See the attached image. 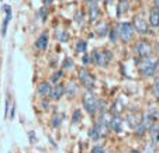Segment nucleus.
I'll return each instance as SVG.
<instances>
[{
    "instance_id": "1",
    "label": "nucleus",
    "mask_w": 159,
    "mask_h": 153,
    "mask_svg": "<svg viewBox=\"0 0 159 153\" xmlns=\"http://www.w3.org/2000/svg\"><path fill=\"white\" fill-rule=\"evenodd\" d=\"M159 59L156 56H147V58H141V62L138 65V69L141 72V75L144 76H152L155 73L156 68H158Z\"/></svg>"
},
{
    "instance_id": "2",
    "label": "nucleus",
    "mask_w": 159,
    "mask_h": 153,
    "mask_svg": "<svg viewBox=\"0 0 159 153\" xmlns=\"http://www.w3.org/2000/svg\"><path fill=\"white\" fill-rule=\"evenodd\" d=\"M92 60L94 65L100 68H104L108 65V62L111 60V52L110 51H93L92 54Z\"/></svg>"
},
{
    "instance_id": "3",
    "label": "nucleus",
    "mask_w": 159,
    "mask_h": 153,
    "mask_svg": "<svg viewBox=\"0 0 159 153\" xmlns=\"http://www.w3.org/2000/svg\"><path fill=\"white\" fill-rule=\"evenodd\" d=\"M83 105H84V110H86L90 115H93L94 112L97 111V108H99L97 98L92 93H86L83 96Z\"/></svg>"
},
{
    "instance_id": "4",
    "label": "nucleus",
    "mask_w": 159,
    "mask_h": 153,
    "mask_svg": "<svg viewBox=\"0 0 159 153\" xmlns=\"http://www.w3.org/2000/svg\"><path fill=\"white\" fill-rule=\"evenodd\" d=\"M78 76H79L80 83L86 87L87 90H92L94 87V79H93V76L90 75L89 70H86L84 68H80V69L78 70Z\"/></svg>"
},
{
    "instance_id": "5",
    "label": "nucleus",
    "mask_w": 159,
    "mask_h": 153,
    "mask_svg": "<svg viewBox=\"0 0 159 153\" xmlns=\"http://www.w3.org/2000/svg\"><path fill=\"white\" fill-rule=\"evenodd\" d=\"M118 34H120V38L123 39L124 42H128L129 39L134 35V27L129 23H120L118 25Z\"/></svg>"
},
{
    "instance_id": "6",
    "label": "nucleus",
    "mask_w": 159,
    "mask_h": 153,
    "mask_svg": "<svg viewBox=\"0 0 159 153\" xmlns=\"http://www.w3.org/2000/svg\"><path fill=\"white\" fill-rule=\"evenodd\" d=\"M134 52L138 55L139 58H147L152 54V46H151L147 41H139V42H137V45H135V48H134Z\"/></svg>"
},
{
    "instance_id": "7",
    "label": "nucleus",
    "mask_w": 159,
    "mask_h": 153,
    "mask_svg": "<svg viewBox=\"0 0 159 153\" xmlns=\"http://www.w3.org/2000/svg\"><path fill=\"white\" fill-rule=\"evenodd\" d=\"M132 27L137 33L139 34H147L148 33V25L145 23V20L141 17V15H135L134 17V23H132Z\"/></svg>"
},
{
    "instance_id": "8",
    "label": "nucleus",
    "mask_w": 159,
    "mask_h": 153,
    "mask_svg": "<svg viewBox=\"0 0 159 153\" xmlns=\"http://www.w3.org/2000/svg\"><path fill=\"white\" fill-rule=\"evenodd\" d=\"M63 93H65V87H63V84H57L54 89H51L49 96H51L52 100H59L61 97L63 96Z\"/></svg>"
},
{
    "instance_id": "9",
    "label": "nucleus",
    "mask_w": 159,
    "mask_h": 153,
    "mask_svg": "<svg viewBox=\"0 0 159 153\" xmlns=\"http://www.w3.org/2000/svg\"><path fill=\"white\" fill-rule=\"evenodd\" d=\"M4 11H6V17H4L3 25H2V35H6L7 24H9V21L11 20V7H10V6H4Z\"/></svg>"
},
{
    "instance_id": "10",
    "label": "nucleus",
    "mask_w": 159,
    "mask_h": 153,
    "mask_svg": "<svg viewBox=\"0 0 159 153\" xmlns=\"http://www.w3.org/2000/svg\"><path fill=\"white\" fill-rule=\"evenodd\" d=\"M110 126L113 128V131L117 133L123 132V120L118 117H114L113 120H110Z\"/></svg>"
},
{
    "instance_id": "11",
    "label": "nucleus",
    "mask_w": 159,
    "mask_h": 153,
    "mask_svg": "<svg viewBox=\"0 0 159 153\" xmlns=\"http://www.w3.org/2000/svg\"><path fill=\"white\" fill-rule=\"evenodd\" d=\"M35 46L39 49V51H44L48 46V35L47 34H42V35L38 37V39L35 41Z\"/></svg>"
},
{
    "instance_id": "12",
    "label": "nucleus",
    "mask_w": 159,
    "mask_h": 153,
    "mask_svg": "<svg viewBox=\"0 0 159 153\" xmlns=\"http://www.w3.org/2000/svg\"><path fill=\"white\" fill-rule=\"evenodd\" d=\"M149 24L152 27H159V10L153 9L149 13Z\"/></svg>"
},
{
    "instance_id": "13",
    "label": "nucleus",
    "mask_w": 159,
    "mask_h": 153,
    "mask_svg": "<svg viewBox=\"0 0 159 153\" xmlns=\"http://www.w3.org/2000/svg\"><path fill=\"white\" fill-rule=\"evenodd\" d=\"M49 93H51V84L48 83V81H44V83H41L38 86V94L39 96H49Z\"/></svg>"
},
{
    "instance_id": "14",
    "label": "nucleus",
    "mask_w": 159,
    "mask_h": 153,
    "mask_svg": "<svg viewBox=\"0 0 159 153\" xmlns=\"http://www.w3.org/2000/svg\"><path fill=\"white\" fill-rule=\"evenodd\" d=\"M99 15H100V10H99V7H97V4H92V6L89 7V18H90V21L94 23V21L99 18Z\"/></svg>"
},
{
    "instance_id": "15",
    "label": "nucleus",
    "mask_w": 159,
    "mask_h": 153,
    "mask_svg": "<svg viewBox=\"0 0 159 153\" xmlns=\"http://www.w3.org/2000/svg\"><path fill=\"white\" fill-rule=\"evenodd\" d=\"M108 25H107V23L106 21H102V23H99V24L96 25V34L99 37H104V35H107L108 34Z\"/></svg>"
},
{
    "instance_id": "16",
    "label": "nucleus",
    "mask_w": 159,
    "mask_h": 153,
    "mask_svg": "<svg viewBox=\"0 0 159 153\" xmlns=\"http://www.w3.org/2000/svg\"><path fill=\"white\" fill-rule=\"evenodd\" d=\"M55 37H57V39L61 42H66L69 39V35H68V33H66L65 30H58L57 33H55Z\"/></svg>"
},
{
    "instance_id": "17",
    "label": "nucleus",
    "mask_w": 159,
    "mask_h": 153,
    "mask_svg": "<svg viewBox=\"0 0 159 153\" xmlns=\"http://www.w3.org/2000/svg\"><path fill=\"white\" fill-rule=\"evenodd\" d=\"M89 135H90V138L93 139V141H97V139H99L100 136H102V135H100L99 128H97V125H96V126H93V128L90 129V131H89Z\"/></svg>"
},
{
    "instance_id": "18",
    "label": "nucleus",
    "mask_w": 159,
    "mask_h": 153,
    "mask_svg": "<svg viewBox=\"0 0 159 153\" xmlns=\"http://www.w3.org/2000/svg\"><path fill=\"white\" fill-rule=\"evenodd\" d=\"M86 48H87V44H86V41H79L78 44H76V51L78 52H80V54H83V52H86Z\"/></svg>"
},
{
    "instance_id": "19",
    "label": "nucleus",
    "mask_w": 159,
    "mask_h": 153,
    "mask_svg": "<svg viewBox=\"0 0 159 153\" xmlns=\"http://www.w3.org/2000/svg\"><path fill=\"white\" fill-rule=\"evenodd\" d=\"M151 138H152V142H158L159 141V128H151Z\"/></svg>"
},
{
    "instance_id": "20",
    "label": "nucleus",
    "mask_w": 159,
    "mask_h": 153,
    "mask_svg": "<svg viewBox=\"0 0 159 153\" xmlns=\"http://www.w3.org/2000/svg\"><path fill=\"white\" fill-rule=\"evenodd\" d=\"M127 4H128V2H127V0H121V3H120L118 10H117V14H121V13L127 11Z\"/></svg>"
},
{
    "instance_id": "21",
    "label": "nucleus",
    "mask_w": 159,
    "mask_h": 153,
    "mask_svg": "<svg viewBox=\"0 0 159 153\" xmlns=\"http://www.w3.org/2000/svg\"><path fill=\"white\" fill-rule=\"evenodd\" d=\"M152 90H153V94H155V96L159 98V77H158V79H155V81H153Z\"/></svg>"
},
{
    "instance_id": "22",
    "label": "nucleus",
    "mask_w": 159,
    "mask_h": 153,
    "mask_svg": "<svg viewBox=\"0 0 159 153\" xmlns=\"http://www.w3.org/2000/svg\"><path fill=\"white\" fill-rule=\"evenodd\" d=\"M61 118H62V115H59V114H57V115H54V118H52V126H58L61 124Z\"/></svg>"
},
{
    "instance_id": "23",
    "label": "nucleus",
    "mask_w": 159,
    "mask_h": 153,
    "mask_svg": "<svg viewBox=\"0 0 159 153\" xmlns=\"http://www.w3.org/2000/svg\"><path fill=\"white\" fill-rule=\"evenodd\" d=\"M61 76H62V70H58L57 73H54V76H52L51 81H52V83H57V81L61 79Z\"/></svg>"
},
{
    "instance_id": "24",
    "label": "nucleus",
    "mask_w": 159,
    "mask_h": 153,
    "mask_svg": "<svg viewBox=\"0 0 159 153\" xmlns=\"http://www.w3.org/2000/svg\"><path fill=\"white\" fill-rule=\"evenodd\" d=\"M72 66H73L72 59H70V58H66L65 62H63V68H65V69H69V68H72Z\"/></svg>"
},
{
    "instance_id": "25",
    "label": "nucleus",
    "mask_w": 159,
    "mask_h": 153,
    "mask_svg": "<svg viewBox=\"0 0 159 153\" xmlns=\"http://www.w3.org/2000/svg\"><path fill=\"white\" fill-rule=\"evenodd\" d=\"M79 118H80V112L76 110V111H75V115H73V122H78Z\"/></svg>"
},
{
    "instance_id": "26",
    "label": "nucleus",
    "mask_w": 159,
    "mask_h": 153,
    "mask_svg": "<svg viewBox=\"0 0 159 153\" xmlns=\"http://www.w3.org/2000/svg\"><path fill=\"white\" fill-rule=\"evenodd\" d=\"M102 147L100 146H96V147H93V153H102Z\"/></svg>"
},
{
    "instance_id": "27",
    "label": "nucleus",
    "mask_w": 159,
    "mask_h": 153,
    "mask_svg": "<svg viewBox=\"0 0 159 153\" xmlns=\"http://www.w3.org/2000/svg\"><path fill=\"white\" fill-rule=\"evenodd\" d=\"M87 62H89V58H87V56H83V63H84V65H86Z\"/></svg>"
},
{
    "instance_id": "28",
    "label": "nucleus",
    "mask_w": 159,
    "mask_h": 153,
    "mask_svg": "<svg viewBox=\"0 0 159 153\" xmlns=\"http://www.w3.org/2000/svg\"><path fill=\"white\" fill-rule=\"evenodd\" d=\"M52 2H54V0H44V3H45V4H51Z\"/></svg>"
},
{
    "instance_id": "29",
    "label": "nucleus",
    "mask_w": 159,
    "mask_h": 153,
    "mask_svg": "<svg viewBox=\"0 0 159 153\" xmlns=\"http://www.w3.org/2000/svg\"><path fill=\"white\" fill-rule=\"evenodd\" d=\"M89 3H92V4H96L97 3V0H87Z\"/></svg>"
},
{
    "instance_id": "30",
    "label": "nucleus",
    "mask_w": 159,
    "mask_h": 153,
    "mask_svg": "<svg viewBox=\"0 0 159 153\" xmlns=\"http://www.w3.org/2000/svg\"><path fill=\"white\" fill-rule=\"evenodd\" d=\"M102 153H110L108 150H102Z\"/></svg>"
},
{
    "instance_id": "31",
    "label": "nucleus",
    "mask_w": 159,
    "mask_h": 153,
    "mask_svg": "<svg viewBox=\"0 0 159 153\" xmlns=\"http://www.w3.org/2000/svg\"><path fill=\"white\" fill-rule=\"evenodd\" d=\"M131 153H139V152H138V150H132Z\"/></svg>"
}]
</instances>
